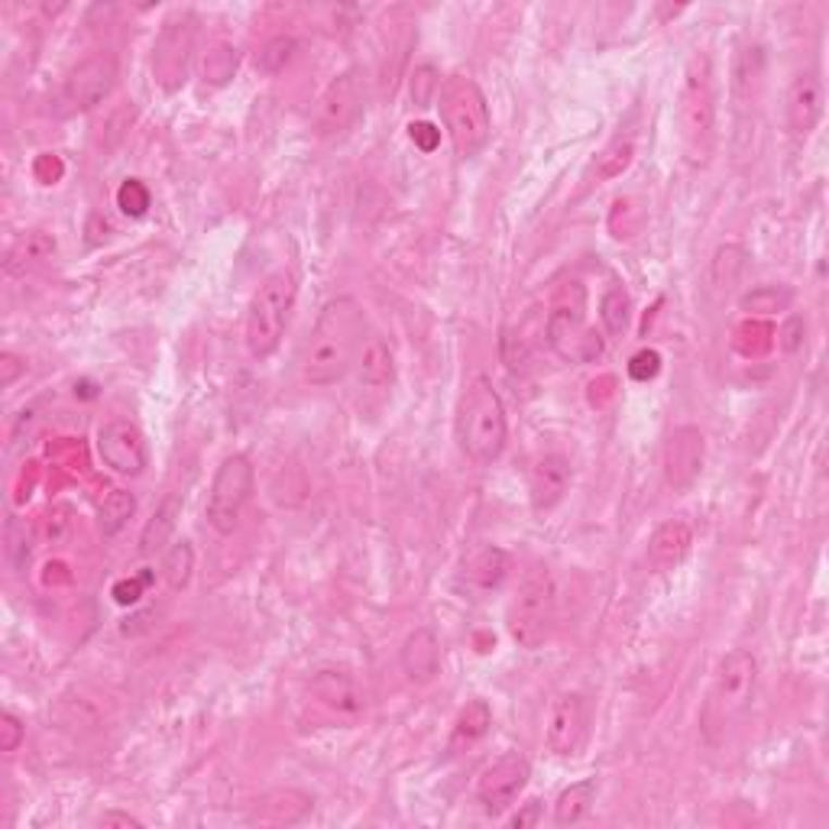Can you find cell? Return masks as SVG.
Wrapping results in <instances>:
<instances>
[{"instance_id": "9c48e42d", "label": "cell", "mask_w": 829, "mask_h": 829, "mask_svg": "<svg viewBox=\"0 0 829 829\" xmlns=\"http://www.w3.org/2000/svg\"><path fill=\"white\" fill-rule=\"evenodd\" d=\"M253 483H257V473H253V463L247 454H231L221 460V467L211 480L208 506H205V519L218 535L237 532V525L250 506Z\"/></svg>"}, {"instance_id": "30bf717a", "label": "cell", "mask_w": 829, "mask_h": 829, "mask_svg": "<svg viewBox=\"0 0 829 829\" xmlns=\"http://www.w3.org/2000/svg\"><path fill=\"white\" fill-rule=\"evenodd\" d=\"M195 39H198V20L191 10L172 13L152 46V75L165 91H175L185 85L191 55H195Z\"/></svg>"}, {"instance_id": "7c38bea8", "label": "cell", "mask_w": 829, "mask_h": 829, "mask_svg": "<svg viewBox=\"0 0 829 829\" xmlns=\"http://www.w3.org/2000/svg\"><path fill=\"white\" fill-rule=\"evenodd\" d=\"M114 85H117V62L111 55H88L65 75L59 104L65 114H85L98 108L101 101H108Z\"/></svg>"}, {"instance_id": "8992f818", "label": "cell", "mask_w": 829, "mask_h": 829, "mask_svg": "<svg viewBox=\"0 0 829 829\" xmlns=\"http://www.w3.org/2000/svg\"><path fill=\"white\" fill-rule=\"evenodd\" d=\"M295 301H298V279L292 270H276L273 276L260 282L244 318V341L253 360H270L276 354L288 331Z\"/></svg>"}, {"instance_id": "7dc6e473", "label": "cell", "mask_w": 829, "mask_h": 829, "mask_svg": "<svg viewBox=\"0 0 829 829\" xmlns=\"http://www.w3.org/2000/svg\"><path fill=\"white\" fill-rule=\"evenodd\" d=\"M409 131H412V139L421 146V149H424V152H431V149L437 146V139H441V134H437L431 124H412Z\"/></svg>"}, {"instance_id": "f6af8a7d", "label": "cell", "mask_w": 829, "mask_h": 829, "mask_svg": "<svg viewBox=\"0 0 829 829\" xmlns=\"http://www.w3.org/2000/svg\"><path fill=\"white\" fill-rule=\"evenodd\" d=\"M804 318H791L788 324H784V331H781V347L788 350V354H794L801 344H804Z\"/></svg>"}, {"instance_id": "484cf974", "label": "cell", "mask_w": 829, "mask_h": 829, "mask_svg": "<svg viewBox=\"0 0 829 829\" xmlns=\"http://www.w3.org/2000/svg\"><path fill=\"white\" fill-rule=\"evenodd\" d=\"M52 253H55V240H52L49 234H42V231L23 234V237L10 247V253H7V273H20V270H26L29 263L49 260Z\"/></svg>"}, {"instance_id": "b9f144b4", "label": "cell", "mask_w": 829, "mask_h": 829, "mask_svg": "<svg viewBox=\"0 0 829 829\" xmlns=\"http://www.w3.org/2000/svg\"><path fill=\"white\" fill-rule=\"evenodd\" d=\"M69 516H72L69 506H59V509L49 512V529H46V532H49V542H62V539L69 535V529H72V519H69Z\"/></svg>"}, {"instance_id": "d590c367", "label": "cell", "mask_w": 829, "mask_h": 829, "mask_svg": "<svg viewBox=\"0 0 829 829\" xmlns=\"http://www.w3.org/2000/svg\"><path fill=\"white\" fill-rule=\"evenodd\" d=\"M292 59H295V39H292V36H276V39H270V42L263 46L257 65H260L267 75H279V72H285V65H288Z\"/></svg>"}, {"instance_id": "60d3db41", "label": "cell", "mask_w": 829, "mask_h": 829, "mask_svg": "<svg viewBox=\"0 0 829 829\" xmlns=\"http://www.w3.org/2000/svg\"><path fill=\"white\" fill-rule=\"evenodd\" d=\"M23 373H26V363H23L16 354H3V357H0V386H3V389H10Z\"/></svg>"}, {"instance_id": "ab89813d", "label": "cell", "mask_w": 829, "mask_h": 829, "mask_svg": "<svg viewBox=\"0 0 829 829\" xmlns=\"http://www.w3.org/2000/svg\"><path fill=\"white\" fill-rule=\"evenodd\" d=\"M23 739H26V726H23V719L20 716H13V713H3L0 716V752H16L20 745H23Z\"/></svg>"}, {"instance_id": "7a4b0ae2", "label": "cell", "mask_w": 829, "mask_h": 829, "mask_svg": "<svg viewBox=\"0 0 829 829\" xmlns=\"http://www.w3.org/2000/svg\"><path fill=\"white\" fill-rule=\"evenodd\" d=\"M758 688V661L745 648H732L719 658L713 684L706 691L703 709H700V726L709 745H719L732 735V729L745 719L752 709Z\"/></svg>"}, {"instance_id": "d6a6232c", "label": "cell", "mask_w": 829, "mask_h": 829, "mask_svg": "<svg viewBox=\"0 0 829 829\" xmlns=\"http://www.w3.org/2000/svg\"><path fill=\"white\" fill-rule=\"evenodd\" d=\"M175 516H178V499H169V503L152 516V522L146 525V532H143V539H139V552H159V548L165 545V539L172 535V529H175Z\"/></svg>"}, {"instance_id": "6da1fadb", "label": "cell", "mask_w": 829, "mask_h": 829, "mask_svg": "<svg viewBox=\"0 0 829 829\" xmlns=\"http://www.w3.org/2000/svg\"><path fill=\"white\" fill-rule=\"evenodd\" d=\"M370 337L367 311L354 295L331 298L305 341L301 350V376L311 386H334L341 383L354 367Z\"/></svg>"}, {"instance_id": "cb8c5ba5", "label": "cell", "mask_w": 829, "mask_h": 829, "mask_svg": "<svg viewBox=\"0 0 829 829\" xmlns=\"http://www.w3.org/2000/svg\"><path fill=\"white\" fill-rule=\"evenodd\" d=\"M490 726H493V709H490V703H486V700H470V703L460 709L457 722H454L447 752L454 755V752H460V748L477 745L480 739H486Z\"/></svg>"}, {"instance_id": "ba28073f", "label": "cell", "mask_w": 829, "mask_h": 829, "mask_svg": "<svg viewBox=\"0 0 829 829\" xmlns=\"http://www.w3.org/2000/svg\"><path fill=\"white\" fill-rule=\"evenodd\" d=\"M557 619V586L548 567H532L509 603V635L522 648H542Z\"/></svg>"}, {"instance_id": "7402d4cb", "label": "cell", "mask_w": 829, "mask_h": 829, "mask_svg": "<svg viewBox=\"0 0 829 829\" xmlns=\"http://www.w3.org/2000/svg\"><path fill=\"white\" fill-rule=\"evenodd\" d=\"M357 376H360V386L367 389H389L396 383V357H393V347L370 331L360 357H357Z\"/></svg>"}, {"instance_id": "bcb514c9", "label": "cell", "mask_w": 829, "mask_h": 829, "mask_svg": "<svg viewBox=\"0 0 829 829\" xmlns=\"http://www.w3.org/2000/svg\"><path fill=\"white\" fill-rule=\"evenodd\" d=\"M542 820V801H529L512 820H509V827H516V829H525V827H535Z\"/></svg>"}, {"instance_id": "f35d334b", "label": "cell", "mask_w": 829, "mask_h": 829, "mask_svg": "<svg viewBox=\"0 0 829 829\" xmlns=\"http://www.w3.org/2000/svg\"><path fill=\"white\" fill-rule=\"evenodd\" d=\"M661 373V354L658 350H639L629 363V376L635 383H648Z\"/></svg>"}, {"instance_id": "5bb4252c", "label": "cell", "mask_w": 829, "mask_h": 829, "mask_svg": "<svg viewBox=\"0 0 829 829\" xmlns=\"http://www.w3.org/2000/svg\"><path fill=\"white\" fill-rule=\"evenodd\" d=\"M706 463V437L696 424H681L665 441V480L675 493H688L696 486Z\"/></svg>"}, {"instance_id": "8fae6325", "label": "cell", "mask_w": 829, "mask_h": 829, "mask_svg": "<svg viewBox=\"0 0 829 829\" xmlns=\"http://www.w3.org/2000/svg\"><path fill=\"white\" fill-rule=\"evenodd\" d=\"M363 108H367V82L357 69H347L324 88L314 111V127L321 137H337L360 121Z\"/></svg>"}, {"instance_id": "3957f363", "label": "cell", "mask_w": 829, "mask_h": 829, "mask_svg": "<svg viewBox=\"0 0 829 829\" xmlns=\"http://www.w3.org/2000/svg\"><path fill=\"white\" fill-rule=\"evenodd\" d=\"M454 434L463 457L477 467H486L503 457L509 441V421L499 393L486 376H470L463 383L454 414Z\"/></svg>"}, {"instance_id": "c3c4849f", "label": "cell", "mask_w": 829, "mask_h": 829, "mask_svg": "<svg viewBox=\"0 0 829 829\" xmlns=\"http://www.w3.org/2000/svg\"><path fill=\"white\" fill-rule=\"evenodd\" d=\"M139 827V820L137 817H131V814H104L101 817V827Z\"/></svg>"}, {"instance_id": "d4e9b609", "label": "cell", "mask_w": 829, "mask_h": 829, "mask_svg": "<svg viewBox=\"0 0 829 829\" xmlns=\"http://www.w3.org/2000/svg\"><path fill=\"white\" fill-rule=\"evenodd\" d=\"M593 801H596V781H593V778L570 784V788L560 791V797L554 801V824H557V827H573V824H580V820L590 814Z\"/></svg>"}, {"instance_id": "4dcf8cb0", "label": "cell", "mask_w": 829, "mask_h": 829, "mask_svg": "<svg viewBox=\"0 0 829 829\" xmlns=\"http://www.w3.org/2000/svg\"><path fill=\"white\" fill-rule=\"evenodd\" d=\"M791 298H794V292L784 288V285H758L748 295H742V311H748V314H775V311H784L791 305Z\"/></svg>"}, {"instance_id": "4fadbf2b", "label": "cell", "mask_w": 829, "mask_h": 829, "mask_svg": "<svg viewBox=\"0 0 829 829\" xmlns=\"http://www.w3.org/2000/svg\"><path fill=\"white\" fill-rule=\"evenodd\" d=\"M532 778V765L522 752H506L499 755L483 775H480V784H477V801L483 804L486 814L499 817L503 811H509L519 794L525 791Z\"/></svg>"}, {"instance_id": "2e32d148", "label": "cell", "mask_w": 829, "mask_h": 829, "mask_svg": "<svg viewBox=\"0 0 829 829\" xmlns=\"http://www.w3.org/2000/svg\"><path fill=\"white\" fill-rule=\"evenodd\" d=\"M586 729H590V703L583 693H557L548 713V726H545V745L552 755H577L580 745L586 742Z\"/></svg>"}, {"instance_id": "5b68a950", "label": "cell", "mask_w": 829, "mask_h": 829, "mask_svg": "<svg viewBox=\"0 0 829 829\" xmlns=\"http://www.w3.org/2000/svg\"><path fill=\"white\" fill-rule=\"evenodd\" d=\"M441 121L450 137V146L460 159H473L486 149L493 137V117L483 88L470 75H450L437 95Z\"/></svg>"}, {"instance_id": "d6986e66", "label": "cell", "mask_w": 829, "mask_h": 829, "mask_svg": "<svg viewBox=\"0 0 829 829\" xmlns=\"http://www.w3.org/2000/svg\"><path fill=\"white\" fill-rule=\"evenodd\" d=\"M567 486H570V463L560 454H545L532 463L529 499L535 512H552L554 506H560V499L567 496Z\"/></svg>"}, {"instance_id": "52a82bcc", "label": "cell", "mask_w": 829, "mask_h": 829, "mask_svg": "<svg viewBox=\"0 0 829 829\" xmlns=\"http://www.w3.org/2000/svg\"><path fill=\"white\" fill-rule=\"evenodd\" d=\"M545 341L557 357L570 363H590L603 354V337L586 327V288L580 279H570L557 288L545 318Z\"/></svg>"}, {"instance_id": "e0dca14e", "label": "cell", "mask_w": 829, "mask_h": 829, "mask_svg": "<svg viewBox=\"0 0 829 829\" xmlns=\"http://www.w3.org/2000/svg\"><path fill=\"white\" fill-rule=\"evenodd\" d=\"M308 693L318 706H324L334 716L344 719H357L367 709V691L360 688V681L350 671L341 668H324L308 681Z\"/></svg>"}, {"instance_id": "ffe728a7", "label": "cell", "mask_w": 829, "mask_h": 829, "mask_svg": "<svg viewBox=\"0 0 829 829\" xmlns=\"http://www.w3.org/2000/svg\"><path fill=\"white\" fill-rule=\"evenodd\" d=\"M399 665H403V675L412 684H431L441 675V639H437V632L428 629V626H418L414 632H409L406 642H403V652H399Z\"/></svg>"}, {"instance_id": "44dd1931", "label": "cell", "mask_w": 829, "mask_h": 829, "mask_svg": "<svg viewBox=\"0 0 829 829\" xmlns=\"http://www.w3.org/2000/svg\"><path fill=\"white\" fill-rule=\"evenodd\" d=\"M693 548V529L684 519H665L648 539V567L655 573H668L684 564Z\"/></svg>"}, {"instance_id": "603a6c76", "label": "cell", "mask_w": 829, "mask_h": 829, "mask_svg": "<svg viewBox=\"0 0 829 829\" xmlns=\"http://www.w3.org/2000/svg\"><path fill=\"white\" fill-rule=\"evenodd\" d=\"M509 577V554L503 548H480L467 560L463 567V580L477 590V593H493L506 583Z\"/></svg>"}, {"instance_id": "74e56055", "label": "cell", "mask_w": 829, "mask_h": 829, "mask_svg": "<svg viewBox=\"0 0 829 829\" xmlns=\"http://www.w3.org/2000/svg\"><path fill=\"white\" fill-rule=\"evenodd\" d=\"M441 95V78L434 65H418L412 75V101L418 108H431Z\"/></svg>"}, {"instance_id": "8d00e7d4", "label": "cell", "mask_w": 829, "mask_h": 829, "mask_svg": "<svg viewBox=\"0 0 829 829\" xmlns=\"http://www.w3.org/2000/svg\"><path fill=\"white\" fill-rule=\"evenodd\" d=\"M149 188L139 182V178H127L121 188H117V208L127 214V218H143L149 211Z\"/></svg>"}, {"instance_id": "4316f807", "label": "cell", "mask_w": 829, "mask_h": 829, "mask_svg": "<svg viewBox=\"0 0 829 829\" xmlns=\"http://www.w3.org/2000/svg\"><path fill=\"white\" fill-rule=\"evenodd\" d=\"M745 267H748L745 247L726 244V247L716 250V257H713V263H709V282H713L719 292H726V288H732L739 279L745 276Z\"/></svg>"}, {"instance_id": "83f0119b", "label": "cell", "mask_w": 829, "mask_h": 829, "mask_svg": "<svg viewBox=\"0 0 829 829\" xmlns=\"http://www.w3.org/2000/svg\"><path fill=\"white\" fill-rule=\"evenodd\" d=\"M134 512H137V499H134V493H127V490H114V493L101 503L98 525H101V532H104L108 539H114L117 532H124V525L134 519Z\"/></svg>"}, {"instance_id": "ac0fdd59", "label": "cell", "mask_w": 829, "mask_h": 829, "mask_svg": "<svg viewBox=\"0 0 829 829\" xmlns=\"http://www.w3.org/2000/svg\"><path fill=\"white\" fill-rule=\"evenodd\" d=\"M824 108H827V88L824 82L807 72V75H797L788 88V127L794 137H811L824 117Z\"/></svg>"}, {"instance_id": "836d02e7", "label": "cell", "mask_w": 829, "mask_h": 829, "mask_svg": "<svg viewBox=\"0 0 829 829\" xmlns=\"http://www.w3.org/2000/svg\"><path fill=\"white\" fill-rule=\"evenodd\" d=\"M632 159H635V146H632V139H613L599 156H596V175L599 178H619L629 165H632Z\"/></svg>"}, {"instance_id": "7bdbcfd3", "label": "cell", "mask_w": 829, "mask_h": 829, "mask_svg": "<svg viewBox=\"0 0 829 829\" xmlns=\"http://www.w3.org/2000/svg\"><path fill=\"white\" fill-rule=\"evenodd\" d=\"M16 532H20V522H16V519H10V522H7V554H10V557H13V564L20 567V564L29 557V539L16 542Z\"/></svg>"}, {"instance_id": "277c9868", "label": "cell", "mask_w": 829, "mask_h": 829, "mask_svg": "<svg viewBox=\"0 0 829 829\" xmlns=\"http://www.w3.org/2000/svg\"><path fill=\"white\" fill-rule=\"evenodd\" d=\"M678 131L681 149L693 169H703L716 146V85L706 52H693L678 88Z\"/></svg>"}, {"instance_id": "f1b7e54d", "label": "cell", "mask_w": 829, "mask_h": 829, "mask_svg": "<svg viewBox=\"0 0 829 829\" xmlns=\"http://www.w3.org/2000/svg\"><path fill=\"white\" fill-rule=\"evenodd\" d=\"M599 321L606 327V334L619 337L626 334L629 321H632V301H629V292L626 288H609L603 298H599Z\"/></svg>"}, {"instance_id": "1f68e13d", "label": "cell", "mask_w": 829, "mask_h": 829, "mask_svg": "<svg viewBox=\"0 0 829 829\" xmlns=\"http://www.w3.org/2000/svg\"><path fill=\"white\" fill-rule=\"evenodd\" d=\"M191 570H195V552H191V545H188V542L172 545L169 554H165V560H162V573H165L169 590H175V593L185 590L188 580H191Z\"/></svg>"}, {"instance_id": "e575fe53", "label": "cell", "mask_w": 829, "mask_h": 829, "mask_svg": "<svg viewBox=\"0 0 829 829\" xmlns=\"http://www.w3.org/2000/svg\"><path fill=\"white\" fill-rule=\"evenodd\" d=\"M237 65H240L237 49H234V46H227V42H221V46H214V49L205 55V82H211V85H224V82H231V78H234Z\"/></svg>"}, {"instance_id": "9a60e30c", "label": "cell", "mask_w": 829, "mask_h": 829, "mask_svg": "<svg viewBox=\"0 0 829 829\" xmlns=\"http://www.w3.org/2000/svg\"><path fill=\"white\" fill-rule=\"evenodd\" d=\"M98 454L104 467L121 477H139L149 467V444L134 421L114 418L98 431Z\"/></svg>"}, {"instance_id": "f546056e", "label": "cell", "mask_w": 829, "mask_h": 829, "mask_svg": "<svg viewBox=\"0 0 829 829\" xmlns=\"http://www.w3.org/2000/svg\"><path fill=\"white\" fill-rule=\"evenodd\" d=\"M298 801H308V794H301V791H276V794H270V797L260 804L257 817L267 820V824H298V820L308 814V811H301V807L292 811V804H298Z\"/></svg>"}, {"instance_id": "ee69618b", "label": "cell", "mask_w": 829, "mask_h": 829, "mask_svg": "<svg viewBox=\"0 0 829 829\" xmlns=\"http://www.w3.org/2000/svg\"><path fill=\"white\" fill-rule=\"evenodd\" d=\"M149 580V573L146 577H137V580H121L117 586H114V599L121 603V606H131V603H137L139 596H143V583Z\"/></svg>"}]
</instances>
